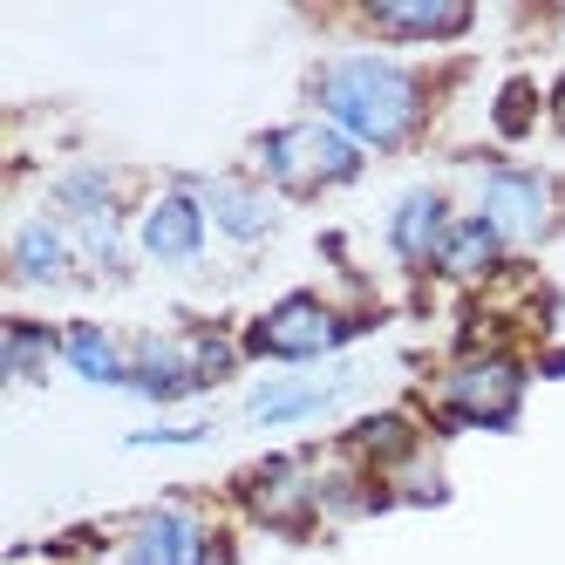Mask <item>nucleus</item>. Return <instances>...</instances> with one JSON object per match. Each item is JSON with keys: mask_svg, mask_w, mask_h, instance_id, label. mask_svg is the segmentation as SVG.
I'll return each instance as SVG.
<instances>
[{"mask_svg": "<svg viewBox=\"0 0 565 565\" xmlns=\"http://www.w3.org/2000/svg\"><path fill=\"white\" fill-rule=\"evenodd\" d=\"M532 361L518 348H477L443 361L423 409L436 436H457V429H483V436H511L524 423V395H532Z\"/></svg>", "mask_w": 565, "mask_h": 565, "instance_id": "nucleus-4", "label": "nucleus"}, {"mask_svg": "<svg viewBox=\"0 0 565 565\" xmlns=\"http://www.w3.org/2000/svg\"><path fill=\"white\" fill-rule=\"evenodd\" d=\"M191 191L205 198L212 238L232 253H266L287 225V198L266 191L253 171H191Z\"/></svg>", "mask_w": 565, "mask_h": 565, "instance_id": "nucleus-11", "label": "nucleus"}, {"mask_svg": "<svg viewBox=\"0 0 565 565\" xmlns=\"http://www.w3.org/2000/svg\"><path fill=\"white\" fill-rule=\"evenodd\" d=\"M130 232H137V259L157 273H198L212 259V218H205V198L191 191V178L150 184L130 212Z\"/></svg>", "mask_w": 565, "mask_h": 565, "instance_id": "nucleus-7", "label": "nucleus"}, {"mask_svg": "<svg viewBox=\"0 0 565 565\" xmlns=\"http://www.w3.org/2000/svg\"><path fill=\"white\" fill-rule=\"evenodd\" d=\"M225 532L198 498H157L124 518L116 532V565H218Z\"/></svg>", "mask_w": 565, "mask_h": 565, "instance_id": "nucleus-6", "label": "nucleus"}, {"mask_svg": "<svg viewBox=\"0 0 565 565\" xmlns=\"http://www.w3.org/2000/svg\"><path fill=\"white\" fill-rule=\"evenodd\" d=\"M545 124V89L532 83V75H504L498 96H491V137L498 143H524Z\"/></svg>", "mask_w": 565, "mask_h": 565, "instance_id": "nucleus-21", "label": "nucleus"}, {"mask_svg": "<svg viewBox=\"0 0 565 565\" xmlns=\"http://www.w3.org/2000/svg\"><path fill=\"white\" fill-rule=\"evenodd\" d=\"M184 334H191V361H198V382H205V395L225 388V382H238V369H246V341H238L232 328L198 320V328H184Z\"/></svg>", "mask_w": 565, "mask_h": 565, "instance_id": "nucleus-22", "label": "nucleus"}, {"mask_svg": "<svg viewBox=\"0 0 565 565\" xmlns=\"http://www.w3.org/2000/svg\"><path fill=\"white\" fill-rule=\"evenodd\" d=\"M369 328H375V313H354L320 287H294V294L266 300L238 328V341H246V361H259V369H334Z\"/></svg>", "mask_w": 565, "mask_h": 565, "instance_id": "nucleus-2", "label": "nucleus"}, {"mask_svg": "<svg viewBox=\"0 0 565 565\" xmlns=\"http://www.w3.org/2000/svg\"><path fill=\"white\" fill-rule=\"evenodd\" d=\"M511 259H518V253L504 246V238L483 225L477 212H463V218L450 225V246H443V259H436V279H443V287H491Z\"/></svg>", "mask_w": 565, "mask_h": 565, "instance_id": "nucleus-19", "label": "nucleus"}, {"mask_svg": "<svg viewBox=\"0 0 565 565\" xmlns=\"http://www.w3.org/2000/svg\"><path fill=\"white\" fill-rule=\"evenodd\" d=\"M307 116L334 124L369 157L416 150L436 124V75L395 49H341L307 68Z\"/></svg>", "mask_w": 565, "mask_h": 565, "instance_id": "nucleus-1", "label": "nucleus"}, {"mask_svg": "<svg viewBox=\"0 0 565 565\" xmlns=\"http://www.w3.org/2000/svg\"><path fill=\"white\" fill-rule=\"evenodd\" d=\"M55 369H62V320L8 313V328H0V382L8 388H42Z\"/></svg>", "mask_w": 565, "mask_h": 565, "instance_id": "nucleus-18", "label": "nucleus"}, {"mask_svg": "<svg viewBox=\"0 0 565 565\" xmlns=\"http://www.w3.org/2000/svg\"><path fill=\"white\" fill-rule=\"evenodd\" d=\"M62 369L83 388L130 395V334H116L109 320H62Z\"/></svg>", "mask_w": 565, "mask_h": 565, "instance_id": "nucleus-16", "label": "nucleus"}, {"mask_svg": "<svg viewBox=\"0 0 565 565\" xmlns=\"http://www.w3.org/2000/svg\"><path fill=\"white\" fill-rule=\"evenodd\" d=\"M463 212H477L511 253H539L565 225V184L518 157H470L463 164Z\"/></svg>", "mask_w": 565, "mask_h": 565, "instance_id": "nucleus-5", "label": "nucleus"}, {"mask_svg": "<svg viewBox=\"0 0 565 565\" xmlns=\"http://www.w3.org/2000/svg\"><path fill=\"white\" fill-rule=\"evenodd\" d=\"M8 279L21 294H68L83 287V253H75V232L42 205V212H21L8 225Z\"/></svg>", "mask_w": 565, "mask_h": 565, "instance_id": "nucleus-12", "label": "nucleus"}, {"mask_svg": "<svg viewBox=\"0 0 565 565\" xmlns=\"http://www.w3.org/2000/svg\"><path fill=\"white\" fill-rule=\"evenodd\" d=\"M369 164L375 157L354 137H341L334 124H320V116H287V124H266L246 137V171L266 191H279L287 205L320 198V191H348L369 178Z\"/></svg>", "mask_w": 565, "mask_h": 565, "instance_id": "nucleus-3", "label": "nucleus"}, {"mask_svg": "<svg viewBox=\"0 0 565 565\" xmlns=\"http://www.w3.org/2000/svg\"><path fill=\"white\" fill-rule=\"evenodd\" d=\"M354 28L369 34V49H450L477 28L470 0H369L354 8Z\"/></svg>", "mask_w": 565, "mask_h": 565, "instance_id": "nucleus-13", "label": "nucleus"}, {"mask_svg": "<svg viewBox=\"0 0 565 565\" xmlns=\"http://www.w3.org/2000/svg\"><path fill=\"white\" fill-rule=\"evenodd\" d=\"M238 511H246L253 524H266V532L279 539H307L320 524V463L300 457V450H273L259 457L246 477L232 483Z\"/></svg>", "mask_w": 565, "mask_h": 565, "instance_id": "nucleus-9", "label": "nucleus"}, {"mask_svg": "<svg viewBox=\"0 0 565 565\" xmlns=\"http://www.w3.org/2000/svg\"><path fill=\"white\" fill-rule=\"evenodd\" d=\"M457 218H463L457 191L436 184V178H416V184H402L388 198V212H382V253L409 279H436V259H443V246H450Z\"/></svg>", "mask_w": 565, "mask_h": 565, "instance_id": "nucleus-10", "label": "nucleus"}, {"mask_svg": "<svg viewBox=\"0 0 565 565\" xmlns=\"http://www.w3.org/2000/svg\"><path fill=\"white\" fill-rule=\"evenodd\" d=\"M361 388V369L354 361H334V369H273L266 382L246 388V402H238V416H246L253 429H313L328 423L341 402Z\"/></svg>", "mask_w": 565, "mask_h": 565, "instance_id": "nucleus-8", "label": "nucleus"}, {"mask_svg": "<svg viewBox=\"0 0 565 565\" xmlns=\"http://www.w3.org/2000/svg\"><path fill=\"white\" fill-rule=\"evenodd\" d=\"M532 375H545V382H558V375H565V348H545V354L532 361Z\"/></svg>", "mask_w": 565, "mask_h": 565, "instance_id": "nucleus-26", "label": "nucleus"}, {"mask_svg": "<svg viewBox=\"0 0 565 565\" xmlns=\"http://www.w3.org/2000/svg\"><path fill=\"white\" fill-rule=\"evenodd\" d=\"M429 450V423L416 409H361L341 436H334V457H348L354 470H369V477H395L409 457Z\"/></svg>", "mask_w": 565, "mask_h": 565, "instance_id": "nucleus-15", "label": "nucleus"}, {"mask_svg": "<svg viewBox=\"0 0 565 565\" xmlns=\"http://www.w3.org/2000/svg\"><path fill=\"white\" fill-rule=\"evenodd\" d=\"M124 171L103 164V157H75V164H55L49 171V212L62 225H89V218H109V212H124Z\"/></svg>", "mask_w": 565, "mask_h": 565, "instance_id": "nucleus-17", "label": "nucleus"}, {"mask_svg": "<svg viewBox=\"0 0 565 565\" xmlns=\"http://www.w3.org/2000/svg\"><path fill=\"white\" fill-rule=\"evenodd\" d=\"M75 232V253H83V273L89 287H130L137 279V232H130V212H109V218H89V225H68Z\"/></svg>", "mask_w": 565, "mask_h": 565, "instance_id": "nucleus-20", "label": "nucleus"}, {"mask_svg": "<svg viewBox=\"0 0 565 565\" xmlns=\"http://www.w3.org/2000/svg\"><path fill=\"white\" fill-rule=\"evenodd\" d=\"M198 443H212V416H150L124 436V450H198Z\"/></svg>", "mask_w": 565, "mask_h": 565, "instance_id": "nucleus-24", "label": "nucleus"}, {"mask_svg": "<svg viewBox=\"0 0 565 565\" xmlns=\"http://www.w3.org/2000/svg\"><path fill=\"white\" fill-rule=\"evenodd\" d=\"M130 395L143 402V409H157V416H178L184 402L205 395L184 328H143V334H130Z\"/></svg>", "mask_w": 565, "mask_h": 565, "instance_id": "nucleus-14", "label": "nucleus"}, {"mask_svg": "<svg viewBox=\"0 0 565 565\" xmlns=\"http://www.w3.org/2000/svg\"><path fill=\"white\" fill-rule=\"evenodd\" d=\"M388 483V498L395 504H409V511H436V504H450V477H443V463H436V450H423V457H409L395 477H382Z\"/></svg>", "mask_w": 565, "mask_h": 565, "instance_id": "nucleus-23", "label": "nucleus"}, {"mask_svg": "<svg viewBox=\"0 0 565 565\" xmlns=\"http://www.w3.org/2000/svg\"><path fill=\"white\" fill-rule=\"evenodd\" d=\"M545 124L565 137V75H552V83H545Z\"/></svg>", "mask_w": 565, "mask_h": 565, "instance_id": "nucleus-25", "label": "nucleus"}]
</instances>
